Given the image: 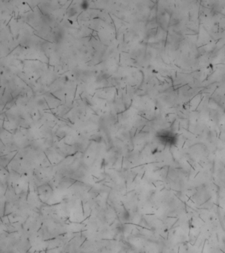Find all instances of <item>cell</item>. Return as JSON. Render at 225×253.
<instances>
[{"label":"cell","mask_w":225,"mask_h":253,"mask_svg":"<svg viewBox=\"0 0 225 253\" xmlns=\"http://www.w3.org/2000/svg\"><path fill=\"white\" fill-rule=\"evenodd\" d=\"M156 138L161 144L167 146L175 145L178 141L177 134L174 132L168 129H163L157 132Z\"/></svg>","instance_id":"obj_1"},{"label":"cell","mask_w":225,"mask_h":253,"mask_svg":"<svg viewBox=\"0 0 225 253\" xmlns=\"http://www.w3.org/2000/svg\"><path fill=\"white\" fill-rule=\"evenodd\" d=\"M38 190L40 191L42 194H44V195H49V194H52L53 193V190L50 187V186L47 184H43L42 185L41 187H40V188L38 189Z\"/></svg>","instance_id":"obj_2"},{"label":"cell","mask_w":225,"mask_h":253,"mask_svg":"<svg viewBox=\"0 0 225 253\" xmlns=\"http://www.w3.org/2000/svg\"><path fill=\"white\" fill-rule=\"evenodd\" d=\"M121 217H122V219L123 221L128 222V221H129V220L130 219L131 216H130V214L128 210H126L125 208H124V210L122 212Z\"/></svg>","instance_id":"obj_3"},{"label":"cell","mask_w":225,"mask_h":253,"mask_svg":"<svg viewBox=\"0 0 225 253\" xmlns=\"http://www.w3.org/2000/svg\"><path fill=\"white\" fill-rule=\"evenodd\" d=\"M77 11L75 7H71L68 11V15H69V17H73V16L75 15V14L77 13Z\"/></svg>","instance_id":"obj_4"},{"label":"cell","mask_w":225,"mask_h":253,"mask_svg":"<svg viewBox=\"0 0 225 253\" xmlns=\"http://www.w3.org/2000/svg\"><path fill=\"white\" fill-rule=\"evenodd\" d=\"M88 1H83V2L81 3V8L83 9H88Z\"/></svg>","instance_id":"obj_5"},{"label":"cell","mask_w":225,"mask_h":253,"mask_svg":"<svg viewBox=\"0 0 225 253\" xmlns=\"http://www.w3.org/2000/svg\"><path fill=\"white\" fill-rule=\"evenodd\" d=\"M37 104L38 105V106L42 107V106H45L46 102H45V101H44L43 99H39V100H38Z\"/></svg>","instance_id":"obj_6"},{"label":"cell","mask_w":225,"mask_h":253,"mask_svg":"<svg viewBox=\"0 0 225 253\" xmlns=\"http://www.w3.org/2000/svg\"></svg>","instance_id":"obj_7"}]
</instances>
